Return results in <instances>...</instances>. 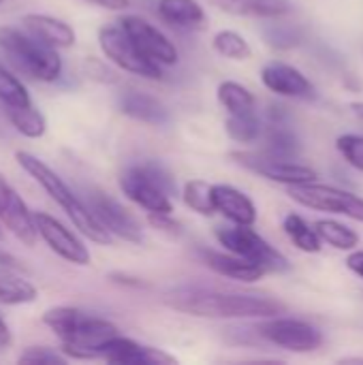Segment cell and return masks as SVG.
I'll return each instance as SVG.
<instances>
[{"label":"cell","mask_w":363,"mask_h":365,"mask_svg":"<svg viewBox=\"0 0 363 365\" xmlns=\"http://www.w3.org/2000/svg\"><path fill=\"white\" fill-rule=\"evenodd\" d=\"M118 327L101 317H92V314H86L83 323L77 327V331L62 340L60 344V351L68 357V359H81V361H88V359H98L101 357V349L113 338L118 336Z\"/></svg>","instance_id":"12"},{"label":"cell","mask_w":363,"mask_h":365,"mask_svg":"<svg viewBox=\"0 0 363 365\" xmlns=\"http://www.w3.org/2000/svg\"><path fill=\"white\" fill-rule=\"evenodd\" d=\"M0 49L36 81L53 83L62 75V58L58 49L41 43L21 28L0 26Z\"/></svg>","instance_id":"4"},{"label":"cell","mask_w":363,"mask_h":365,"mask_svg":"<svg viewBox=\"0 0 363 365\" xmlns=\"http://www.w3.org/2000/svg\"><path fill=\"white\" fill-rule=\"evenodd\" d=\"M148 222H150L156 231L165 233L167 237H182V235H184L182 225L171 216V212H169V214H167V212H150V214H148Z\"/></svg>","instance_id":"37"},{"label":"cell","mask_w":363,"mask_h":365,"mask_svg":"<svg viewBox=\"0 0 363 365\" xmlns=\"http://www.w3.org/2000/svg\"><path fill=\"white\" fill-rule=\"evenodd\" d=\"M66 355L60 351V353H56L53 349H47V346H30V349H26L21 355H19V359H17V364H56V365H62L66 364Z\"/></svg>","instance_id":"36"},{"label":"cell","mask_w":363,"mask_h":365,"mask_svg":"<svg viewBox=\"0 0 363 365\" xmlns=\"http://www.w3.org/2000/svg\"><path fill=\"white\" fill-rule=\"evenodd\" d=\"M282 229L287 237L293 242V246L306 255H317L323 248V240L315 225H308L300 214H287L282 220Z\"/></svg>","instance_id":"25"},{"label":"cell","mask_w":363,"mask_h":365,"mask_svg":"<svg viewBox=\"0 0 363 365\" xmlns=\"http://www.w3.org/2000/svg\"><path fill=\"white\" fill-rule=\"evenodd\" d=\"M231 158H235L237 165L250 169L252 173L263 175L270 182L282 184V186H297L306 182H317L319 173L317 169L295 163V160H285V158H274L270 154H252V152H233Z\"/></svg>","instance_id":"9"},{"label":"cell","mask_w":363,"mask_h":365,"mask_svg":"<svg viewBox=\"0 0 363 365\" xmlns=\"http://www.w3.org/2000/svg\"><path fill=\"white\" fill-rule=\"evenodd\" d=\"M0 225L11 231V235L24 246H34L39 240L34 214L28 210L17 190L0 173Z\"/></svg>","instance_id":"14"},{"label":"cell","mask_w":363,"mask_h":365,"mask_svg":"<svg viewBox=\"0 0 363 365\" xmlns=\"http://www.w3.org/2000/svg\"><path fill=\"white\" fill-rule=\"evenodd\" d=\"M214 205L216 214L227 218L231 225H252L259 218L255 201L240 188L231 184H214Z\"/></svg>","instance_id":"17"},{"label":"cell","mask_w":363,"mask_h":365,"mask_svg":"<svg viewBox=\"0 0 363 365\" xmlns=\"http://www.w3.org/2000/svg\"><path fill=\"white\" fill-rule=\"evenodd\" d=\"M263 86L282 98H297V101H310L317 96L315 83L295 66L287 62H267L261 71Z\"/></svg>","instance_id":"16"},{"label":"cell","mask_w":363,"mask_h":365,"mask_svg":"<svg viewBox=\"0 0 363 365\" xmlns=\"http://www.w3.org/2000/svg\"><path fill=\"white\" fill-rule=\"evenodd\" d=\"M34 222H36L39 237L49 246L51 252H56L66 263H73V265H79V267L90 265L88 246L71 229H66L58 218H53L49 214H43V212H36Z\"/></svg>","instance_id":"13"},{"label":"cell","mask_w":363,"mask_h":365,"mask_svg":"<svg viewBox=\"0 0 363 365\" xmlns=\"http://www.w3.org/2000/svg\"><path fill=\"white\" fill-rule=\"evenodd\" d=\"M21 26L26 32H30L34 38L41 43L53 47V49H68L75 45L77 34L71 24L64 19H58L53 15H43V13H30L21 17Z\"/></svg>","instance_id":"19"},{"label":"cell","mask_w":363,"mask_h":365,"mask_svg":"<svg viewBox=\"0 0 363 365\" xmlns=\"http://www.w3.org/2000/svg\"><path fill=\"white\" fill-rule=\"evenodd\" d=\"M88 205L98 218V222L118 240L128 244H141L143 242V229L141 222L131 214L118 199L103 190H92L88 195Z\"/></svg>","instance_id":"10"},{"label":"cell","mask_w":363,"mask_h":365,"mask_svg":"<svg viewBox=\"0 0 363 365\" xmlns=\"http://www.w3.org/2000/svg\"><path fill=\"white\" fill-rule=\"evenodd\" d=\"M214 235L225 250L261 265L267 274H285L291 269L287 257L276 250L259 231H255L252 225L220 227L214 231Z\"/></svg>","instance_id":"5"},{"label":"cell","mask_w":363,"mask_h":365,"mask_svg":"<svg viewBox=\"0 0 363 365\" xmlns=\"http://www.w3.org/2000/svg\"><path fill=\"white\" fill-rule=\"evenodd\" d=\"M270 24L263 26L261 34L265 38V43L276 49V51H289L295 49L297 45H302L304 34L297 26L293 24H280L278 19H267Z\"/></svg>","instance_id":"33"},{"label":"cell","mask_w":363,"mask_h":365,"mask_svg":"<svg viewBox=\"0 0 363 365\" xmlns=\"http://www.w3.org/2000/svg\"><path fill=\"white\" fill-rule=\"evenodd\" d=\"M98 45L105 58L118 68L143 79H163V66L150 60L120 24L103 26L98 30Z\"/></svg>","instance_id":"6"},{"label":"cell","mask_w":363,"mask_h":365,"mask_svg":"<svg viewBox=\"0 0 363 365\" xmlns=\"http://www.w3.org/2000/svg\"><path fill=\"white\" fill-rule=\"evenodd\" d=\"M156 13L165 24L180 30H201L208 21V15L197 0H158Z\"/></svg>","instance_id":"22"},{"label":"cell","mask_w":363,"mask_h":365,"mask_svg":"<svg viewBox=\"0 0 363 365\" xmlns=\"http://www.w3.org/2000/svg\"><path fill=\"white\" fill-rule=\"evenodd\" d=\"M351 111L359 118V120H363V101H357V103H351Z\"/></svg>","instance_id":"43"},{"label":"cell","mask_w":363,"mask_h":365,"mask_svg":"<svg viewBox=\"0 0 363 365\" xmlns=\"http://www.w3.org/2000/svg\"><path fill=\"white\" fill-rule=\"evenodd\" d=\"M218 11L233 17L252 19H282L293 11L291 0H208Z\"/></svg>","instance_id":"21"},{"label":"cell","mask_w":363,"mask_h":365,"mask_svg":"<svg viewBox=\"0 0 363 365\" xmlns=\"http://www.w3.org/2000/svg\"><path fill=\"white\" fill-rule=\"evenodd\" d=\"M111 280L118 284H126V287H141V282L137 278H128V276H120V274H113Z\"/></svg>","instance_id":"42"},{"label":"cell","mask_w":363,"mask_h":365,"mask_svg":"<svg viewBox=\"0 0 363 365\" xmlns=\"http://www.w3.org/2000/svg\"><path fill=\"white\" fill-rule=\"evenodd\" d=\"M199 257L218 276L240 280V282H246V284L259 282L267 274L261 265H257V263H252V261H248L244 257H237V255H233L229 250L218 252V250H205L203 248V250H199Z\"/></svg>","instance_id":"18"},{"label":"cell","mask_w":363,"mask_h":365,"mask_svg":"<svg viewBox=\"0 0 363 365\" xmlns=\"http://www.w3.org/2000/svg\"><path fill=\"white\" fill-rule=\"evenodd\" d=\"M225 130L237 143H255L263 135V122L257 115V111H252V113H229V118L225 122Z\"/></svg>","instance_id":"31"},{"label":"cell","mask_w":363,"mask_h":365,"mask_svg":"<svg viewBox=\"0 0 363 365\" xmlns=\"http://www.w3.org/2000/svg\"><path fill=\"white\" fill-rule=\"evenodd\" d=\"M265 154L274 158L295 160L302 152V141L287 122H270L265 130Z\"/></svg>","instance_id":"24"},{"label":"cell","mask_w":363,"mask_h":365,"mask_svg":"<svg viewBox=\"0 0 363 365\" xmlns=\"http://www.w3.org/2000/svg\"><path fill=\"white\" fill-rule=\"evenodd\" d=\"M90 4H96L101 9H107V11H124L131 6V0H86Z\"/></svg>","instance_id":"39"},{"label":"cell","mask_w":363,"mask_h":365,"mask_svg":"<svg viewBox=\"0 0 363 365\" xmlns=\"http://www.w3.org/2000/svg\"><path fill=\"white\" fill-rule=\"evenodd\" d=\"M182 201L188 210L197 212L199 216H214V184H208L205 180H188L182 188Z\"/></svg>","instance_id":"29"},{"label":"cell","mask_w":363,"mask_h":365,"mask_svg":"<svg viewBox=\"0 0 363 365\" xmlns=\"http://www.w3.org/2000/svg\"><path fill=\"white\" fill-rule=\"evenodd\" d=\"M0 2H2V0H0Z\"/></svg>","instance_id":"44"},{"label":"cell","mask_w":363,"mask_h":365,"mask_svg":"<svg viewBox=\"0 0 363 365\" xmlns=\"http://www.w3.org/2000/svg\"><path fill=\"white\" fill-rule=\"evenodd\" d=\"M83 319H86V312H81L79 308H71V306H56L43 314V323L60 338V342L71 338L77 331V327L83 323Z\"/></svg>","instance_id":"30"},{"label":"cell","mask_w":363,"mask_h":365,"mask_svg":"<svg viewBox=\"0 0 363 365\" xmlns=\"http://www.w3.org/2000/svg\"><path fill=\"white\" fill-rule=\"evenodd\" d=\"M336 148L353 169L363 173V135H353V133L340 135L336 139Z\"/></svg>","instance_id":"35"},{"label":"cell","mask_w":363,"mask_h":365,"mask_svg":"<svg viewBox=\"0 0 363 365\" xmlns=\"http://www.w3.org/2000/svg\"><path fill=\"white\" fill-rule=\"evenodd\" d=\"M347 267L363 280V250H351V255L347 257Z\"/></svg>","instance_id":"38"},{"label":"cell","mask_w":363,"mask_h":365,"mask_svg":"<svg viewBox=\"0 0 363 365\" xmlns=\"http://www.w3.org/2000/svg\"><path fill=\"white\" fill-rule=\"evenodd\" d=\"M103 361L116 365H173L178 364V359L160 349L141 344L133 338L126 336H113L103 349H101V357Z\"/></svg>","instance_id":"15"},{"label":"cell","mask_w":363,"mask_h":365,"mask_svg":"<svg viewBox=\"0 0 363 365\" xmlns=\"http://www.w3.org/2000/svg\"><path fill=\"white\" fill-rule=\"evenodd\" d=\"M212 47L218 56L233 60V62H246L252 58L250 43L235 30H220L212 38Z\"/></svg>","instance_id":"32"},{"label":"cell","mask_w":363,"mask_h":365,"mask_svg":"<svg viewBox=\"0 0 363 365\" xmlns=\"http://www.w3.org/2000/svg\"><path fill=\"white\" fill-rule=\"evenodd\" d=\"M15 160L49 195V199L64 210V214L68 216V220L73 222V227L83 237H88L90 242L101 244V246H109L113 242V235L98 222V218L94 216V212L90 210V205L83 203L68 188V184L45 160L36 158L34 154H30L26 150H17L15 152Z\"/></svg>","instance_id":"2"},{"label":"cell","mask_w":363,"mask_h":365,"mask_svg":"<svg viewBox=\"0 0 363 365\" xmlns=\"http://www.w3.org/2000/svg\"><path fill=\"white\" fill-rule=\"evenodd\" d=\"M0 105L2 107H28L32 105L30 92L21 79L0 64Z\"/></svg>","instance_id":"34"},{"label":"cell","mask_w":363,"mask_h":365,"mask_svg":"<svg viewBox=\"0 0 363 365\" xmlns=\"http://www.w3.org/2000/svg\"><path fill=\"white\" fill-rule=\"evenodd\" d=\"M118 107L131 120H137L150 126H163L169 122V109L156 96L139 92V90L122 92L118 98Z\"/></svg>","instance_id":"20"},{"label":"cell","mask_w":363,"mask_h":365,"mask_svg":"<svg viewBox=\"0 0 363 365\" xmlns=\"http://www.w3.org/2000/svg\"><path fill=\"white\" fill-rule=\"evenodd\" d=\"M315 229L319 231L323 244H329L332 248L336 250H342V252H351L359 246V233L338 220H332V218H321L315 222Z\"/></svg>","instance_id":"28"},{"label":"cell","mask_w":363,"mask_h":365,"mask_svg":"<svg viewBox=\"0 0 363 365\" xmlns=\"http://www.w3.org/2000/svg\"><path fill=\"white\" fill-rule=\"evenodd\" d=\"M216 98L227 113H252L257 111V96L252 90L237 81H223L216 90Z\"/></svg>","instance_id":"26"},{"label":"cell","mask_w":363,"mask_h":365,"mask_svg":"<svg viewBox=\"0 0 363 365\" xmlns=\"http://www.w3.org/2000/svg\"><path fill=\"white\" fill-rule=\"evenodd\" d=\"M120 190L128 201L150 212H173L171 197L178 186L173 173L158 160H139L128 165L120 175Z\"/></svg>","instance_id":"3"},{"label":"cell","mask_w":363,"mask_h":365,"mask_svg":"<svg viewBox=\"0 0 363 365\" xmlns=\"http://www.w3.org/2000/svg\"><path fill=\"white\" fill-rule=\"evenodd\" d=\"M39 289L19 274V269L0 265V304L2 306H24L34 304Z\"/></svg>","instance_id":"23"},{"label":"cell","mask_w":363,"mask_h":365,"mask_svg":"<svg viewBox=\"0 0 363 365\" xmlns=\"http://www.w3.org/2000/svg\"><path fill=\"white\" fill-rule=\"evenodd\" d=\"M11 342H13L11 329H9V325L4 323V319L0 317V349H6V346H11Z\"/></svg>","instance_id":"41"},{"label":"cell","mask_w":363,"mask_h":365,"mask_svg":"<svg viewBox=\"0 0 363 365\" xmlns=\"http://www.w3.org/2000/svg\"><path fill=\"white\" fill-rule=\"evenodd\" d=\"M2 109L6 113L11 126L19 135L28 137V139H39V137L45 135L47 120L34 105H28V107H2Z\"/></svg>","instance_id":"27"},{"label":"cell","mask_w":363,"mask_h":365,"mask_svg":"<svg viewBox=\"0 0 363 365\" xmlns=\"http://www.w3.org/2000/svg\"><path fill=\"white\" fill-rule=\"evenodd\" d=\"M257 336L278 349L291 353H315L323 346V334L308 321L293 317H270L257 325Z\"/></svg>","instance_id":"8"},{"label":"cell","mask_w":363,"mask_h":365,"mask_svg":"<svg viewBox=\"0 0 363 365\" xmlns=\"http://www.w3.org/2000/svg\"><path fill=\"white\" fill-rule=\"evenodd\" d=\"M287 190L295 203H300L308 210L347 216V218L357 220L363 225V197H359V195H353V192L342 190L338 186L319 184V182L287 186Z\"/></svg>","instance_id":"7"},{"label":"cell","mask_w":363,"mask_h":365,"mask_svg":"<svg viewBox=\"0 0 363 365\" xmlns=\"http://www.w3.org/2000/svg\"><path fill=\"white\" fill-rule=\"evenodd\" d=\"M0 265L2 267H13V269H24V265L13 257V255H9V252H4V250H0Z\"/></svg>","instance_id":"40"},{"label":"cell","mask_w":363,"mask_h":365,"mask_svg":"<svg viewBox=\"0 0 363 365\" xmlns=\"http://www.w3.org/2000/svg\"><path fill=\"white\" fill-rule=\"evenodd\" d=\"M165 304L178 312L197 319L242 321V319H270L287 314V306L278 299L248 293H223L201 287H182L167 293Z\"/></svg>","instance_id":"1"},{"label":"cell","mask_w":363,"mask_h":365,"mask_svg":"<svg viewBox=\"0 0 363 365\" xmlns=\"http://www.w3.org/2000/svg\"><path fill=\"white\" fill-rule=\"evenodd\" d=\"M118 24L128 32V36L135 41V45L150 60H154L160 66H173V64H178V60H180L178 47L154 24H150L148 19H143L139 15H124Z\"/></svg>","instance_id":"11"}]
</instances>
